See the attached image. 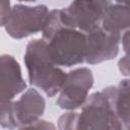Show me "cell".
Wrapping results in <instances>:
<instances>
[{"label":"cell","instance_id":"cell-1","mask_svg":"<svg viewBox=\"0 0 130 130\" xmlns=\"http://www.w3.org/2000/svg\"><path fill=\"white\" fill-rule=\"evenodd\" d=\"M115 89L110 86L92 93L80 113L62 115L58 122L59 130H130V125L116 112Z\"/></svg>","mask_w":130,"mask_h":130},{"label":"cell","instance_id":"cell-2","mask_svg":"<svg viewBox=\"0 0 130 130\" xmlns=\"http://www.w3.org/2000/svg\"><path fill=\"white\" fill-rule=\"evenodd\" d=\"M43 40L47 43L49 55L57 66H72L85 60V34L65 26L61 20L60 10L49 13L43 28Z\"/></svg>","mask_w":130,"mask_h":130},{"label":"cell","instance_id":"cell-3","mask_svg":"<svg viewBox=\"0 0 130 130\" xmlns=\"http://www.w3.org/2000/svg\"><path fill=\"white\" fill-rule=\"evenodd\" d=\"M24 62L31 84L49 96H54L61 90L67 74L54 64L44 40H34L27 45Z\"/></svg>","mask_w":130,"mask_h":130},{"label":"cell","instance_id":"cell-4","mask_svg":"<svg viewBox=\"0 0 130 130\" xmlns=\"http://www.w3.org/2000/svg\"><path fill=\"white\" fill-rule=\"evenodd\" d=\"M45 110V101L34 88L25 91L16 102L1 100V126L13 130L29 125L40 118Z\"/></svg>","mask_w":130,"mask_h":130},{"label":"cell","instance_id":"cell-5","mask_svg":"<svg viewBox=\"0 0 130 130\" xmlns=\"http://www.w3.org/2000/svg\"><path fill=\"white\" fill-rule=\"evenodd\" d=\"M49 12L46 6L28 7L15 5L2 25L6 26L7 32L15 39H21L39 30H43L47 22Z\"/></svg>","mask_w":130,"mask_h":130},{"label":"cell","instance_id":"cell-6","mask_svg":"<svg viewBox=\"0 0 130 130\" xmlns=\"http://www.w3.org/2000/svg\"><path fill=\"white\" fill-rule=\"evenodd\" d=\"M109 2L76 1L68 8L60 10L63 24L71 28H79L87 32L101 24L104 9Z\"/></svg>","mask_w":130,"mask_h":130},{"label":"cell","instance_id":"cell-7","mask_svg":"<svg viewBox=\"0 0 130 130\" xmlns=\"http://www.w3.org/2000/svg\"><path fill=\"white\" fill-rule=\"evenodd\" d=\"M93 83L92 73L87 68L69 72L61 88L57 105L62 109H76L86 102L87 93Z\"/></svg>","mask_w":130,"mask_h":130},{"label":"cell","instance_id":"cell-8","mask_svg":"<svg viewBox=\"0 0 130 130\" xmlns=\"http://www.w3.org/2000/svg\"><path fill=\"white\" fill-rule=\"evenodd\" d=\"M85 61L89 64L100 63L116 57L119 51L121 34L105 29L101 24L85 32Z\"/></svg>","mask_w":130,"mask_h":130},{"label":"cell","instance_id":"cell-9","mask_svg":"<svg viewBox=\"0 0 130 130\" xmlns=\"http://www.w3.org/2000/svg\"><path fill=\"white\" fill-rule=\"evenodd\" d=\"M25 88L18 63L12 56L1 57V100H11Z\"/></svg>","mask_w":130,"mask_h":130},{"label":"cell","instance_id":"cell-10","mask_svg":"<svg viewBox=\"0 0 130 130\" xmlns=\"http://www.w3.org/2000/svg\"><path fill=\"white\" fill-rule=\"evenodd\" d=\"M101 25L109 31L118 34H120L122 29L130 27V7L123 5L106 6Z\"/></svg>","mask_w":130,"mask_h":130},{"label":"cell","instance_id":"cell-11","mask_svg":"<svg viewBox=\"0 0 130 130\" xmlns=\"http://www.w3.org/2000/svg\"><path fill=\"white\" fill-rule=\"evenodd\" d=\"M114 105L120 118L130 125V79L122 80L116 87Z\"/></svg>","mask_w":130,"mask_h":130},{"label":"cell","instance_id":"cell-12","mask_svg":"<svg viewBox=\"0 0 130 130\" xmlns=\"http://www.w3.org/2000/svg\"><path fill=\"white\" fill-rule=\"evenodd\" d=\"M19 130H56L55 126L47 121H43V120H38L29 125L23 126L21 127Z\"/></svg>","mask_w":130,"mask_h":130},{"label":"cell","instance_id":"cell-13","mask_svg":"<svg viewBox=\"0 0 130 130\" xmlns=\"http://www.w3.org/2000/svg\"><path fill=\"white\" fill-rule=\"evenodd\" d=\"M119 68L124 75H130V54H127L119 61Z\"/></svg>","mask_w":130,"mask_h":130},{"label":"cell","instance_id":"cell-14","mask_svg":"<svg viewBox=\"0 0 130 130\" xmlns=\"http://www.w3.org/2000/svg\"><path fill=\"white\" fill-rule=\"evenodd\" d=\"M123 48L127 54H130V30L127 31L123 37Z\"/></svg>","mask_w":130,"mask_h":130}]
</instances>
